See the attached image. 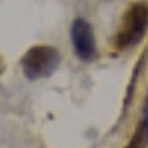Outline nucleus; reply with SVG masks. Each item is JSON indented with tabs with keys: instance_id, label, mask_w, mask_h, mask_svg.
<instances>
[{
	"instance_id": "obj_3",
	"label": "nucleus",
	"mask_w": 148,
	"mask_h": 148,
	"mask_svg": "<svg viewBox=\"0 0 148 148\" xmlns=\"http://www.w3.org/2000/svg\"><path fill=\"white\" fill-rule=\"evenodd\" d=\"M71 41L74 47V53L83 62H90L95 59L97 47H95V38H93V28L86 19L83 17L74 19L71 26Z\"/></svg>"
},
{
	"instance_id": "obj_2",
	"label": "nucleus",
	"mask_w": 148,
	"mask_h": 148,
	"mask_svg": "<svg viewBox=\"0 0 148 148\" xmlns=\"http://www.w3.org/2000/svg\"><path fill=\"white\" fill-rule=\"evenodd\" d=\"M60 64V53L57 48L48 47V45H36L31 47L24 57L21 59V69L23 74L29 81L45 79L50 77L57 71Z\"/></svg>"
},
{
	"instance_id": "obj_4",
	"label": "nucleus",
	"mask_w": 148,
	"mask_h": 148,
	"mask_svg": "<svg viewBox=\"0 0 148 148\" xmlns=\"http://www.w3.org/2000/svg\"><path fill=\"white\" fill-rule=\"evenodd\" d=\"M124 148H148V95L145 98L141 119L134 129V134L131 136V140L127 141V145Z\"/></svg>"
},
{
	"instance_id": "obj_1",
	"label": "nucleus",
	"mask_w": 148,
	"mask_h": 148,
	"mask_svg": "<svg viewBox=\"0 0 148 148\" xmlns=\"http://www.w3.org/2000/svg\"><path fill=\"white\" fill-rule=\"evenodd\" d=\"M148 29V2L138 0L131 3L122 17L121 29L115 35V48L126 50L129 47L138 45Z\"/></svg>"
}]
</instances>
